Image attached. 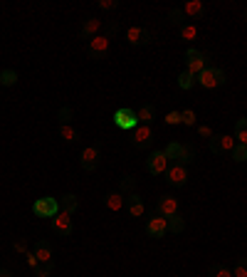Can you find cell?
<instances>
[{"label":"cell","mask_w":247,"mask_h":277,"mask_svg":"<svg viewBox=\"0 0 247 277\" xmlns=\"http://www.w3.org/2000/svg\"><path fill=\"white\" fill-rule=\"evenodd\" d=\"M178 32H181V40H198V35H200V30L195 27V25H183V27H178Z\"/></svg>","instance_id":"cell-25"},{"label":"cell","mask_w":247,"mask_h":277,"mask_svg":"<svg viewBox=\"0 0 247 277\" xmlns=\"http://www.w3.org/2000/svg\"><path fill=\"white\" fill-rule=\"evenodd\" d=\"M148 37H151V35H148V30H146V27H138V25H133V27H128V30H126V40H128L133 47L148 45V42H151Z\"/></svg>","instance_id":"cell-11"},{"label":"cell","mask_w":247,"mask_h":277,"mask_svg":"<svg viewBox=\"0 0 247 277\" xmlns=\"http://www.w3.org/2000/svg\"><path fill=\"white\" fill-rule=\"evenodd\" d=\"M205 62H208V60H205V55H203V52H198V50H193V47L185 52V69H188L190 74H195V77H198L203 69L208 67Z\"/></svg>","instance_id":"cell-8"},{"label":"cell","mask_w":247,"mask_h":277,"mask_svg":"<svg viewBox=\"0 0 247 277\" xmlns=\"http://www.w3.org/2000/svg\"><path fill=\"white\" fill-rule=\"evenodd\" d=\"M117 32H119V25H117V22H109V25H107V32H104V35H107V37L112 40V35H117Z\"/></svg>","instance_id":"cell-40"},{"label":"cell","mask_w":247,"mask_h":277,"mask_svg":"<svg viewBox=\"0 0 247 277\" xmlns=\"http://www.w3.org/2000/svg\"><path fill=\"white\" fill-rule=\"evenodd\" d=\"M235 141L243 143V146H247V119L245 117L238 119V124H235Z\"/></svg>","instance_id":"cell-22"},{"label":"cell","mask_w":247,"mask_h":277,"mask_svg":"<svg viewBox=\"0 0 247 277\" xmlns=\"http://www.w3.org/2000/svg\"><path fill=\"white\" fill-rule=\"evenodd\" d=\"M15 250H17V253H30V250H27V243H25V240H15Z\"/></svg>","instance_id":"cell-42"},{"label":"cell","mask_w":247,"mask_h":277,"mask_svg":"<svg viewBox=\"0 0 247 277\" xmlns=\"http://www.w3.org/2000/svg\"><path fill=\"white\" fill-rule=\"evenodd\" d=\"M210 277H233V270H228L225 265H213L210 268Z\"/></svg>","instance_id":"cell-32"},{"label":"cell","mask_w":247,"mask_h":277,"mask_svg":"<svg viewBox=\"0 0 247 277\" xmlns=\"http://www.w3.org/2000/svg\"><path fill=\"white\" fill-rule=\"evenodd\" d=\"M0 77H2V72H0Z\"/></svg>","instance_id":"cell-45"},{"label":"cell","mask_w":247,"mask_h":277,"mask_svg":"<svg viewBox=\"0 0 247 277\" xmlns=\"http://www.w3.org/2000/svg\"><path fill=\"white\" fill-rule=\"evenodd\" d=\"M52 223H55V230L62 233V235H69V233H72V215H69V213L60 210V213L52 218Z\"/></svg>","instance_id":"cell-17"},{"label":"cell","mask_w":247,"mask_h":277,"mask_svg":"<svg viewBox=\"0 0 247 277\" xmlns=\"http://www.w3.org/2000/svg\"><path fill=\"white\" fill-rule=\"evenodd\" d=\"M60 137L67 141V143H74L79 138V132L72 127V124H60Z\"/></svg>","instance_id":"cell-23"},{"label":"cell","mask_w":247,"mask_h":277,"mask_svg":"<svg viewBox=\"0 0 247 277\" xmlns=\"http://www.w3.org/2000/svg\"><path fill=\"white\" fill-rule=\"evenodd\" d=\"M166 124H171V127H176V124H183V117H181V112H168V114H166Z\"/></svg>","instance_id":"cell-33"},{"label":"cell","mask_w":247,"mask_h":277,"mask_svg":"<svg viewBox=\"0 0 247 277\" xmlns=\"http://www.w3.org/2000/svg\"><path fill=\"white\" fill-rule=\"evenodd\" d=\"M198 134H200V137H203V138H208V141H210V138L215 137L210 127H198Z\"/></svg>","instance_id":"cell-39"},{"label":"cell","mask_w":247,"mask_h":277,"mask_svg":"<svg viewBox=\"0 0 247 277\" xmlns=\"http://www.w3.org/2000/svg\"><path fill=\"white\" fill-rule=\"evenodd\" d=\"M183 228H185V220H183V215L181 213H176V215H171L168 218V233H183Z\"/></svg>","instance_id":"cell-24"},{"label":"cell","mask_w":247,"mask_h":277,"mask_svg":"<svg viewBox=\"0 0 247 277\" xmlns=\"http://www.w3.org/2000/svg\"><path fill=\"white\" fill-rule=\"evenodd\" d=\"M32 213H35L37 218H55V215L60 213V201H57V198H50V196L37 198V201L32 203Z\"/></svg>","instance_id":"cell-3"},{"label":"cell","mask_w":247,"mask_h":277,"mask_svg":"<svg viewBox=\"0 0 247 277\" xmlns=\"http://www.w3.org/2000/svg\"><path fill=\"white\" fill-rule=\"evenodd\" d=\"M146 233H148L151 238H163V235L168 233V218H163V215L151 218V220L146 223Z\"/></svg>","instance_id":"cell-10"},{"label":"cell","mask_w":247,"mask_h":277,"mask_svg":"<svg viewBox=\"0 0 247 277\" xmlns=\"http://www.w3.org/2000/svg\"><path fill=\"white\" fill-rule=\"evenodd\" d=\"M181 10H183V15H188V17H193V20H195V17H200V15H203V10H205V7H203V2H200V0H188Z\"/></svg>","instance_id":"cell-18"},{"label":"cell","mask_w":247,"mask_h":277,"mask_svg":"<svg viewBox=\"0 0 247 277\" xmlns=\"http://www.w3.org/2000/svg\"><path fill=\"white\" fill-rule=\"evenodd\" d=\"M15 82H17V72H15V69H5L2 77H0V84H2V87H12Z\"/></svg>","instance_id":"cell-30"},{"label":"cell","mask_w":247,"mask_h":277,"mask_svg":"<svg viewBox=\"0 0 247 277\" xmlns=\"http://www.w3.org/2000/svg\"><path fill=\"white\" fill-rule=\"evenodd\" d=\"M57 119H60V124H69V119H72V109H69V107H62L60 112H57Z\"/></svg>","instance_id":"cell-34"},{"label":"cell","mask_w":247,"mask_h":277,"mask_svg":"<svg viewBox=\"0 0 247 277\" xmlns=\"http://www.w3.org/2000/svg\"><path fill=\"white\" fill-rule=\"evenodd\" d=\"M153 117H156V109H153L151 104H143V107H138V112H136V119H138V124H148V127H151Z\"/></svg>","instance_id":"cell-19"},{"label":"cell","mask_w":247,"mask_h":277,"mask_svg":"<svg viewBox=\"0 0 247 277\" xmlns=\"http://www.w3.org/2000/svg\"><path fill=\"white\" fill-rule=\"evenodd\" d=\"M168 166H171V161H168L166 151H153V153L148 156V161H146V168H148L151 176H161V173H166Z\"/></svg>","instance_id":"cell-4"},{"label":"cell","mask_w":247,"mask_h":277,"mask_svg":"<svg viewBox=\"0 0 247 277\" xmlns=\"http://www.w3.org/2000/svg\"><path fill=\"white\" fill-rule=\"evenodd\" d=\"M114 124H117V129H122V132H131V129L138 124L136 112H133V109H128V107L117 109V112H114Z\"/></svg>","instance_id":"cell-5"},{"label":"cell","mask_w":247,"mask_h":277,"mask_svg":"<svg viewBox=\"0 0 247 277\" xmlns=\"http://www.w3.org/2000/svg\"><path fill=\"white\" fill-rule=\"evenodd\" d=\"M230 156H233V161H235V163H243V161H247V146H243V143H235V148L230 151Z\"/></svg>","instance_id":"cell-28"},{"label":"cell","mask_w":247,"mask_h":277,"mask_svg":"<svg viewBox=\"0 0 247 277\" xmlns=\"http://www.w3.org/2000/svg\"><path fill=\"white\" fill-rule=\"evenodd\" d=\"M195 82H198L203 89H215V87L225 84V72L220 67H205L195 77Z\"/></svg>","instance_id":"cell-1"},{"label":"cell","mask_w":247,"mask_h":277,"mask_svg":"<svg viewBox=\"0 0 247 277\" xmlns=\"http://www.w3.org/2000/svg\"><path fill=\"white\" fill-rule=\"evenodd\" d=\"M245 22H247V10H245Z\"/></svg>","instance_id":"cell-44"},{"label":"cell","mask_w":247,"mask_h":277,"mask_svg":"<svg viewBox=\"0 0 247 277\" xmlns=\"http://www.w3.org/2000/svg\"><path fill=\"white\" fill-rule=\"evenodd\" d=\"M131 141H133L136 148H146V146H151V141H153L151 127H148V124H136V127L131 129Z\"/></svg>","instance_id":"cell-6"},{"label":"cell","mask_w":247,"mask_h":277,"mask_svg":"<svg viewBox=\"0 0 247 277\" xmlns=\"http://www.w3.org/2000/svg\"><path fill=\"white\" fill-rule=\"evenodd\" d=\"M77 208H79V201H77V196L74 193H67L64 198L60 201V210H64V213H77Z\"/></svg>","instance_id":"cell-21"},{"label":"cell","mask_w":247,"mask_h":277,"mask_svg":"<svg viewBox=\"0 0 247 277\" xmlns=\"http://www.w3.org/2000/svg\"><path fill=\"white\" fill-rule=\"evenodd\" d=\"M235 137H228V134H215V137L210 138V151L215 153V156H223V153H230L233 148H235Z\"/></svg>","instance_id":"cell-7"},{"label":"cell","mask_w":247,"mask_h":277,"mask_svg":"<svg viewBox=\"0 0 247 277\" xmlns=\"http://www.w3.org/2000/svg\"><path fill=\"white\" fill-rule=\"evenodd\" d=\"M181 117H183L185 127H193V124H195V112H193V109H183V112H181Z\"/></svg>","instance_id":"cell-35"},{"label":"cell","mask_w":247,"mask_h":277,"mask_svg":"<svg viewBox=\"0 0 247 277\" xmlns=\"http://www.w3.org/2000/svg\"><path fill=\"white\" fill-rule=\"evenodd\" d=\"M107 208L109 210H122L124 208V193H112V196H107Z\"/></svg>","instance_id":"cell-26"},{"label":"cell","mask_w":247,"mask_h":277,"mask_svg":"<svg viewBox=\"0 0 247 277\" xmlns=\"http://www.w3.org/2000/svg\"><path fill=\"white\" fill-rule=\"evenodd\" d=\"M166 156H168L171 166H185V163H190V161H193V151H190L188 146H183V143H178V141L168 143Z\"/></svg>","instance_id":"cell-2"},{"label":"cell","mask_w":247,"mask_h":277,"mask_svg":"<svg viewBox=\"0 0 247 277\" xmlns=\"http://www.w3.org/2000/svg\"><path fill=\"white\" fill-rule=\"evenodd\" d=\"M136 188V178L133 176H124L122 183H119V193H133Z\"/></svg>","instance_id":"cell-29"},{"label":"cell","mask_w":247,"mask_h":277,"mask_svg":"<svg viewBox=\"0 0 247 277\" xmlns=\"http://www.w3.org/2000/svg\"><path fill=\"white\" fill-rule=\"evenodd\" d=\"M233 277H247V260H240L233 270Z\"/></svg>","instance_id":"cell-36"},{"label":"cell","mask_w":247,"mask_h":277,"mask_svg":"<svg viewBox=\"0 0 247 277\" xmlns=\"http://www.w3.org/2000/svg\"><path fill=\"white\" fill-rule=\"evenodd\" d=\"M166 176H168V183H171V186H185V181H188L185 166H168Z\"/></svg>","instance_id":"cell-15"},{"label":"cell","mask_w":247,"mask_h":277,"mask_svg":"<svg viewBox=\"0 0 247 277\" xmlns=\"http://www.w3.org/2000/svg\"><path fill=\"white\" fill-rule=\"evenodd\" d=\"M107 50H109V37H107V35H97V37L89 40V55H92L94 60H97V57H104Z\"/></svg>","instance_id":"cell-12"},{"label":"cell","mask_w":247,"mask_h":277,"mask_svg":"<svg viewBox=\"0 0 247 277\" xmlns=\"http://www.w3.org/2000/svg\"><path fill=\"white\" fill-rule=\"evenodd\" d=\"M102 25H104V20H99V17H89V20H84V25H82V30H79V37H82V40H92V37H97V32L102 30Z\"/></svg>","instance_id":"cell-13"},{"label":"cell","mask_w":247,"mask_h":277,"mask_svg":"<svg viewBox=\"0 0 247 277\" xmlns=\"http://www.w3.org/2000/svg\"><path fill=\"white\" fill-rule=\"evenodd\" d=\"M193 84H195V74H190L188 69H183V72L178 74V87H181V89H190Z\"/></svg>","instance_id":"cell-27"},{"label":"cell","mask_w":247,"mask_h":277,"mask_svg":"<svg viewBox=\"0 0 247 277\" xmlns=\"http://www.w3.org/2000/svg\"><path fill=\"white\" fill-rule=\"evenodd\" d=\"M119 2L117 0H99V10H117Z\"/></svg>","instance_id":"cell-37"},{"label":"cell","mask_w":247,"mask_h":277,"mask_svg":"<svg viewBox=\"0 0 247 277\" xmlns=\"http://www.w3.org/2000/svg\"><path fill=\"white\" fill-rule=\"evenodd\" d=\"M79 166H82L84 171H94V168L99 166V148H97V146H87V148L82 151V156H79Z\"/></svg>","instance_id":"cell-9"},{"label":"cell","mask_w":247,"mask_h":277,"mask_svg":"<svg viewBox=\"0 0 247 277\" xmlns=\"http://www.w3.org/2000/svg\"><path fill=\"white\" fill-rule=\"evenodd\" d=\"M50 273H52V265H37L35 268V275L37 277H50Z\"/></svg>","instance_id":"cell-38"},{"label":"cell","mask_w":247,"mask_h":277,"mask_svg":"<svg viewBox=\"0 0 247 277\" xmlns=\"http://www.w3.org/2000/svg\"><path fill=\"white\" fill-rule=\"evenodd\" d=\"M158 213H161L163 218L176 215V213H178V198H173V196H163V198L158 201Z\"/></svg>","instance_id":"cell-16"},{"label":"cell","mask_w":247,"mask_h":277,"mask_svg":"<svg viewBox=\"0 0 247 277\" xmlns=\"http://www.w3.org/2000/svg\"><path fill=\"white\" fill-rule=\"evenodd\" d=\"M183 10H181V7H176V10H171V12H168V20H171V22H173V25H178V27H183L185 22H183Z\"/></svg>","instance_id":"cell-31"},{"label":"cell","mask_w":247,"mask_h":277,"mask_svg":"<svg viewBox=\"0 0 247 277\" xmlns=\"http://www.w3.org/2000/svg\"><path fill=\"white\" fill-rule=\"evenodd\" d=\"M25 258H27V265H30V268H32V270H35V268H37V265H40V260H37V258H35V253H25Z\"/></svg>","instance_id":"cell-41"},{"label":"cell","mask_w":247,"mask_h":277,"mask_svg":"<svg viewBox=\"0 0 247 277\" xmlns=\"http://www.w3.org/2000/svg\"><path fill=\"white\" fill-rule=\"evenodd\" d=\"M0 277H12V275H10L7 270H0Z\"/></svg>","instance_id":"cell-43"},{"label":"cell","mask_w":247,"mask_h":277,"mask_svg":"<svg viewBox=\"0 0 247 277\" xmlns=\"http://www.w3.org/2000/svg\"><path fill=\"white\" fill-rule=\"evenodd\" d=\"M126 201H128V213H131L133 218H141V215H143V201H141L138 193H131Z\"/></svg>","instance_id":"cell-20"},{"label":"cell","mask_w":247,"mask_h":277,"mask_svg":"<svg viewBox=\"0 0 247 277\" xmlns=\"http://www.w3.org/2000/svg\"><path fill=\"white\" fill-rule=\"evenodd\" d=\"M35 258L40 260V265H52V245L47 240H37L35 243Z\"/></svg>","instance_id":"cell-14"}]
</instances>
